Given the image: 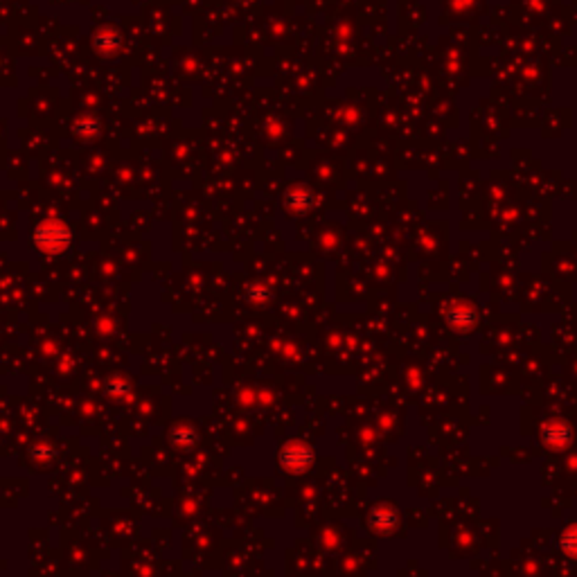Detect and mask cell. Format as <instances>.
Returning <instances> with one entry per match:
<instances>
[{
    "label": "cell",
    "mask_w": 577,
    "mask_h": 577,
    "mask_svg": "<svg viewBox=\"0 0 577 577\" xmlns=\"http://www.w3.org/2000/svg\"><path fill=\"white\" fill-rule=\"evenodd\" d=\"M282 462L287 464V467H296L300 469L302 464H309V451L300 445H291L282 451Z\"/></svg>",
    "instance_id": "6da1fadb"
},
{
    "label": "cell",
    "mask_w": 577,
    "mask_h": 577,
    "mask_svg": "<svg viewBox=\"0 0 577 577\" xmlns=\"http://www.w3.org/2000/svg\"><path fill=\"white\" fill-rule=\"evenodd\" d=\"M564 548L573 552V555H577V530L566 532V537H564Z\"/></svg>",
    "instance_id": "3957f363"
},
{
    "label": "cell",
    "mask_w": 577,
    "mask_h": 577,
    "mask_svg": "<svg viewBox=\"0 0 577 577\" xmlns=\"http://www.w3.org/2000/svg\"><path fill=\"white\" fill-rule=\"evenodd\" d=\"M566 440H569V428L564 426V424H555V426L546 431V442H548V445H566Z\"/></svg>",
    "instance_id": "7a4b0ae2"
}]
</instances>
